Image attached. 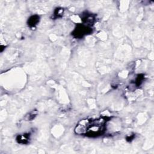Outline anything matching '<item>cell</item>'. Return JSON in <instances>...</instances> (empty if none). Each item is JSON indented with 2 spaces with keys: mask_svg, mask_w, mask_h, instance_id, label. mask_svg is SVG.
I'll return each instance as SVG.
<instances>
[{
  "mask_svg": "<svg viewBox=\"0 0 154 154\" xmlns=\"http://www.w3.org/2000/svg\"><path fill=\"white\" fill-rule=\"evenodd\" d=\"M63 13H64V9L60 7H57L55 9L53 16H52V18L54 19H56L57 18H60L61 17L63 16Z\"/></svg>",
  "mask_w": 154,
  "mask_h": 154,
  "instance_id": "obj_5",
  "label": "cell"
},
{
  "mask_svg": "<svg viewBox=\"0 0 154 154\" xmlns=\"http://www.w3.org/2000/svg\"><path fill=\"white\" fill-rule=\"evenodd\" d=\"M92 32V28L84 24H78L75 27L73 32L72 35L76 38H81L86 35L90 34Z\"/></svg>",
  "mask_w": 154,
  "mask_h": 154,
  "instance_id": "obj_1",
  "label": "cell"
},
{
  "mask_svg": "<svg viewBox=\"0 0 154 154\" xmlns=\"http://www.w3.org/2000/svg\"><path fill=\"white\" fill-rule=\"evenodd\" d=\"M37 111H32L31 112H30L29 114H28V116H27L26 117H28L27 118V120H29V121H31L32 120H33L37 116Z\"/></svg>",
  "mask_w": 154,
  "mask_h": 154,
  "instance_id": "obj_7",
  "label": "cell"
},
{
  "mask_svg": "<svg viewBox=\"0 0 154 154\" xmlns=\"http://www.w3.org/2000/svg\"><path fill=\"white\" fill-rule=\"evenodd\" d=\"M31 134L30 133H25L23 134L18 135L16 137V141L19 144H28L30 140Z\"/></svg>",
  "mask_w": 154,
  "mask_h": 154,
  "instance_id": "obj_3",
  "label": "cell"
},
{
  "mask_svg": "<svg viewBox=\"0 0 154 154\" xmlns=\"http://www.w3.org/2000/svg\"><path fill=\"white\" fill-rule=\"evenodd\" d=\"M40 21V16L37 14H34L31 16L27 21L28 26L31 28H35Z\"/></svg>",
  "mask_w": 154,
  "mask_h": 154,
  "instance_id": "obj_4",
  "label": "cell"
},
{
  "mask_svg": "<svg viewBox=\"0 0 154 154\" xmlns=\"http://www.w3.org/2000/svg\"><path fill=\"white\" fill-rule=\"evenodd\" d=\"M96 15L90 13L87 11H85L81 16V20L82 24L91 27L96 22Z\"/></svg>",
  "mask_w": 154,
  "mask_h": 154,
  "instance_id": "obj_2",
  "label": "cell"
},
{
  "mask_svg": "<svg viewBox=\"0 0 154 154\" xmlns=\"http://www.w3.org/2000/svg\"><path fill=\"white\" fill-rule=\"evenodd\" d=\"M144 79V75L143 74H138L134 81V84L137 87H139L143 83Z\"/></svg>",
  "mask_w": 154,
  "mask_h": 154,
  "instance_id": "obj_6",
  "label": "cell"
},
{
  "mask_svg": "<svg viewBox=\"0 0 154 154\" xmlns=\"http://www.w3.org/2000/svg\"><path fill=\"white\" fill-rule=\"evenodd\" d=\"M135 135L133 134V135H130V136H127L126 139V141H131L132 140H134V138H135Z\"/></svg>",
  "mask_w": 154,
  "mask_h": 154,
  "instance_id": "obj_8",
  "label": "cell"
}]
</instances>
